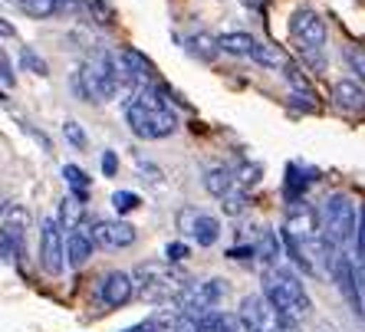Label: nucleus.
Wrapping results in <instances>:
<instances>
[{
    "label": "nucleus",
    "mask_w": 365,
    "mask_h": 332,
    "mask_svg": "<svg viewBox=\"0 0 365 332\" xmlns=\"http://www.w3.org/2000/svg\"><path fill=\"white\" fill-rule=\"evenodd\" d=\"M217 43H221V50L230 53V56H254V50H257L254 36L244 33V30H234V33L217 36Z\"/></svg>",
    "instance_id": "obj_18"
},
{
    "label": "nucleus",
    "mask_w": 365,
    "mask_h": 332,
    "mask_svg": "<svg viewBox=\"0 0 365 332\" xmlns=\"http://www.w3.org/2000/svg\"><path fill=\"white\" fill-rule=\"evenodd\" d=\"M204 187H207L217 201H227L230 194L244 191V187L237 185V175H234L230 168H207L204 171Z\"/></svg>",
    "instance_id": "obj_14"
},
{
    "label": "nucleus",
    "mask_w": 365,
    "mask_h": 332,
    "mask_svg": "<svg viewBox=\"0 0 365 332\" xmlns=\"http://www.w3.org/2000/svg\"><path fill=\"white\" fill-rule=\"evenodd\" d=\"M234 175H237V185H240V187L257 185V181H260V165H244V168L234 171Z\"/></svg>",
    "instance_id": "obj_29"
},
{
    "label": "nucleus",
    "mask_w": 365,
    "mask_h": 332,
    "mask_svg": "<svg viewBox=\"0 0 365 332\" xmlns=\"http://www.w3.org/2000/svg\"><path fill=\"white\" fill-rule=\"evenodd\" d=\"M122 332H162V329H158V319H145V323L128 326V329H122Z\"/></svg>",
    "instance_id": "obj_36"
},
{
    "label": "nucleus",
    "mask_w": 365,
    "mask_h": 332,
    "mask_svg": "<svg viewBox=\"0 0 365 332\" xmlns=\"http://www.w3.org/2000/svg\"><path fill=\"white\" fill-rule=\"evenodd\" d=\"M237 316L244 319L247 332H299V326L289 316H283L264 293H250V296L240 299Z\"/></svg>",
    "instance_id": "obj_5"
},
{
    "label": "nucleus",
    "mask_w": 365,
    "mask_h": 332,
    "mask_svg": "<svg viewBox=\"0 0 365 332\" xmlns=\"http://www.w3.org/2000/svg\"><path fill=\"white\" fill-rule=\"evenodd\" d=\"M17 7L30 20H50L60 14V0H17Z\"/></svg>",
    "instance_id": "obj_22"
},
{
    "label": "nucleus",
    "mask_w": 365,
    "mask_h": 332,
    "mask_svg": "<svg viewBox=\"0 0 365 332\" xmlns=\"http://www.w3.org/2000/svg\"><path fill=\"white\" fill-rule=\"evenodd\" d=\"M112 207H115L119 214L135 211V207H138V194H132V191H115V194H112Z\"/></svg>",
    "instance_id": "obj_26"
},
{
    "label": "nucleus",
    "mask_w": 365,
    "mask_h": 332,
    "mask_svg": "<svg viewBox=\"0 0 365 332\" xmlns=\"http://www.w3.org/2000/svg\"><path fill=\"white\" fill-rule=\"evenodd\" d=\"M264 296L270 299L283 316H289L293 323L313 313V299L306 293L303 280H299L297 273L283 270V266H270V270L264 273Z\"/></svg>",
    "instance_id": "obj_3"
},
{
    "label": "nucleus",
    "mask_w": 365,
    "mask_h": 332,
    "mask_svg": "<svg viewBox=\"0 0 365 332\" xmlns=\"http://www.w3.org/2000/svg\"><path fill=\"white\" fill-rule=\"evenodd\" d=\"M66 264V237H63V227L56 217H43L40 221V266L53 276L63 273Z\"/></svg>",
    "instance_id": "obj_8"
},
{
    "label": "nucleus",
    "mask_w": 365,
    "mask_h": 332,
    "mask_svg": "<svg viewBox=\"0 0 365 332\" xmlns=\"http://www.w3.org/2000/svg\"><path fill=\"white\" fill-rule=\"evenodd\" d=\"M185 50L191 53L195 60H201V63H214L217 60V53H221V43H217V36L197 30V33H191L185 40Z\"/></svg>",
    "instance_id": "obj_16"
},
{
    "label": "nucleus",
    "mask_w": 365,
    "mask_h": 332,
    "mask_svg": "<svg viewBox=\"0 0 365 332\" xmlns=\"http://www.w3.org/2000/svg\"><path fill=\"white\" fill-rule=\"evenodd\" d=\"M227 256L230 260H250V256H257V250H254V244H247V247H230Z\"/></svg>",
    "instance_id": "obj_35"
},
{
    "label": "nucleus",
    "mask_w": 365,
    "mask_h": 332,
    "mask_svg": "<svg viewBox=\"0 0 365 332\" xmlns=\"http://www.w3.org/2000/svg\"><path fill=\"white\" fill-rule=\"evenodd\" d=\"M135 283L138 296L148 303H175L178 306L181 293L187 290V276L168 264V260H148V264L135 266Z\"/></svg>",
    "instance_id": "obj_4"
},
{
    "label": "nucleus",
    "mask_w": 365,
    "mask_h": 332,
    "mask_svg": "<svg viewBox=\"0 0 365 332\" xmlns=\"http://www.w3.org/2000/svg\"><path fill=\"white\" fill-rule=\"evenodd\" d=\"M115 171H119V158H115V152H106L102 155V175L115 178Z\"/></svg>",
    "instance_id": "obj_34"
},
{
    "label": "nucleus",
    "mask_w": 365,
    "mask_h": 332,
    "mask_svg": "<svg viewBox=\"0 0 365 332\" xmlns=\"http://www.w3.org/2000/svg\"><path fill=\"white\" fill-rule=\"evenodd\" d=\"M93 247H96V237L89 227H79L73 234H66V264L69 266H86L89 256H93Z\"/></svg>",
    "instance_id": "obj_12"
},
{
    "label": "nucleus",
    "mask_w": 365,
    "mask_h": 332,
    "mask_svg": "<svg viewBox=\"0 0 365 332\" xmlns=\"http://www.w3.org/2000/svg\"><path fill=\"white\" fill-rule=\"evenodd\" d=\"M332 103L346 112H365V85L359 79H339L332 85Z\"/></svg>",
    "instance_id": "obj_13"
},
{
    "label": "nucleus",
    "mask_w": 365,
    "mask_h": 332,
    "mask_svg": "<svg viewBox=\"0 0 365 332\" xmlns=\"http://www.w3.org/2000/svg\"><path fill=\"white\" fill-rule=\"evenodd\" d=\"M93 237H96V244L99 247H106V250H122V247H132L135 244V227L132 224H125V221H96L93 227Z\"/></svg>",
    "instance_id": "obj_10"
},
{
    "label": "nucleus",
    "mask_w": 365,
    "mask_h": 332,
    "mask_svg": "<svg viewBox=\"0 0 365 332\" xmlns=\"http://www.w3.org/2000/svg\"><path fill=\"white\" fill-rule=\"evenodd\" d=\"M168 89L165 85H145L138 89V95L125 105V119L128 128L135 132L145 142H155V138H168L175 128H178V115L171 109Z\"/></svg>",
    "instance_id": "obj_1"
},
{
    "label": "nucleus",
    "mask_w": 365,
    "mask_h": 332,
    "mask_svg": "<svg viewBox=\"0 0 365 332\" xmlns=\"http://www.w3.org/2000/svg\"><path fill=\"white\" fill-rule=\"evenodd\" d=\"M289 36L293 43L299 46V53L306 56H319V50L326 46V20L309 7H299L293 10V17H289Z\"/></svg>",
    "instance_id": "obj_6"
},
{
    "label": "nucleus",
    "mask_w": 365,
    "mask_h": 332,
    "mask_svg": "<svg viewBox=\"0 0 365 332\" xmlns=\"http://www.w3.org/2000/svg\"><path fill=\"white\" fill-rule=\"evenodd\" d=\"M63 135H66V142L73 148H86V132H83V125H79V122L66 119V125H63Z\"/></svg>",
    "instance_id": "obj_27"
},
{
    "label": "nucleus",
    "mask_w": 365,
    "mask_h": 332,
    "mask_svg": "<svg viewBox=\"0 0 365 332\" xmlns=\"http://www.w3.org/2000/svg\"><path fill=\"white\" fill-rule=\"evenodd\" d=\"M250 60H254L257 66H267V69H287L289 66L287 53H283L280 46H273V43H257V50Z\"/></svg>",
    "instance_id": "obj_19"
},
{
    "label": "nucleus",
    "mask_w": 365,
    "mask_h": 332,
    "mask_svg": "<svg viewBox=\"0 0 365 332\" xmlns=\"http://www.w3.org/2000/svg\"><path fill=\"white\" fill-rule=\"evenodd\" d=\"M244 207H247V194H244V191H237V194H230L227 201H224V214H234V217H237Z\"/></svg>",
    "instance_id": "obj_32"
},
{
    "label": "nucleus",
    "mask_w": 365,
    "mask_h": 332,
    "mask_svg": "<svg viewBox=\"0 0 365 332\" xmlns=\"http://www.w3.org/2000/svg\"><path fill=\"white\" fill-rule=\"evenodd\" d=\"M283 76H287V83L293 85V99H297V103H303V99H306V105H309V109H316V105H319V103H316V89L309 85V79H306L303 73L293 66V63L283 69Z\"/></svg>",
    "instance_id": "obj_17"
},
{
    "label": "nucleus",
    "mask_w": 365,
    "mask_h": 332,
    "mask_svg": "<svg viewBox=\"0 0 365 332\" xmlns=\"http://www.w3.org/2000/svg\"><path fill=\"white\" fill-rule=\"evenodd\" d=\"M201 332H247L244 319L237 313H224V309H214V313H204L195 316Z\"/></svg>",
    "instance_id": "obj_15"
},
{
    "label": "nucleus",
    "mask_w": 365,
    "mask_h": 332,
    "mask_svg": "<svg viewBox=\"0 0 365 332\" xmlns=\"http://www.w3.org/2000/svg\"><path fill=\"white\" fill-rule=\"evenodd\" d=\"M254 250H257V256H260L264 264L277 266V256H280V240H277V234H273V230L260 227V237H257Z\"/></svg>",
    "instance_id": "obj_23"
},
{
    "label": "nucleus",
    "mask_w": 365,
    "mask_h": 332,
    "mask_svg": "<svg viewBox=\"0 0 365 332\" xmlns=\"http://www.w3.org/2000/svg\"><path fill=\"white\" fill-rule=\"evenodd\" d=\"M63 178L73 187V197L86 204V201H89V175H86L79 165H63Z\"/></svg>",
    "instance_id": "obj_21"
},
{
    "label": "nucleus",
    "mask_w": 365,
    "mask_h": 332,
    "mask_svg": "<svg viewBox=\"0 0 365 332\" xmlns=\"http://www.w3.org/2000/svg\"><path fill=\"white\" fill-rule=\"evenodd\" d=\"M171 329H175V332H201V326H197L195 316L178 313V316H175V323H171Z\"/></svg>",
    "instance_id": "obj_31"
},
{
    "label": "nucleus",
    "mask_w": 365,
    "mask_h": 332,
    "mask_svg": "<svg viewBox=\"0 0 365 332\" xmlns=\"http://www.w3.org/2000/svg\"><path fill=\"white\" fill-rule=\"evenodd\" d=\"M178 227L185 230L191 240H197V247H214L221 237V221L214 214H204L197 207H181L178 211Z\"/></svg>",
    "instance_id": "obj_9"
},
{
    "label": "nucleus",
    "mask_w": 365,
    "mask_h": 332,
    "mask_svg": "<svg viewBox=\"0 0 365 332\" xmlns=\"http://www.w3.org/2000/svg\"><path fill=\"white\" fill-rule=\"evenodd\" d=\"M20 63H24V69L36 73V76H46V63H43L34 50H20Z\"/></svg>",
    "instance_id": "obj_28"
},
{
    "label": "nucleus",
    "mask_w": 365,
    "mask_h": 332,
    "mask_svg": "<svg viewBox=\"0 0 365 332\" xmlns=\"http://www.w3.org/2000/svg\"><path fill=\"white\" fill-rule=\"evenodd\" d=\"M83 214H86V204H83V201H76V197H63L60 217H56V221H60L63 230H69V234H73V230L83 227Z\"/></svg>",
    "instance_id": "obj_20"
},
{
    "label": "nucleus",
    "mask_w": 365,
    "mask_h": 332,
    "mask_svg": "<svg viewBox=\"0 0 365 332\" xmlns=\"http://www.w3.org/2000/svg\"><path fill=\"white\" fill-rule=\"evenodd\" d=\"M227 296V280H204V283H187V290L178 299V313L185 316H204L214 313L217 303Z\"/></svg>",
    "instance_id": "obj_7"
},
{
    "label": "nucleus",
    "mask_w": 365,
    "mask_h": 332,
    "mask_svg": "<svg viewBox=\"0 0 365 332\" xmlns=\"http://www.w3.org/2000/svg\"><path fill=\"white\" fill-rule=\"evenodd\" d=\"M342 56H346L349 69L356 73V79L365 85V46H356V43H352V46H346V50H342Z\"/></svg>",
    "instance_id": "obj_24"
},
{
    "label": "nucleus",
    "mask_w": 365,
    "mask_h": 332,
    "mask_svg": "<svg viewBox=\"0 0 365 332\" xmlns=\"http://www.w3.org/2000/svg\"><path fill=\"white\" fill-rule=\"evenodd\" d=\"M99 296H102V303H106L109 309L125 306L128 299L135 296V280H132L128 273H122V270L106 273L102 283H99Z\"/></svg>",
    "instance_id": "obj_11"
},
{
    "label": "nucleus",
    "mask_w": 365,
    "mask_h": 332,
    "mask_svg": "<svg viewBox=\"0 0 365 332\" xmlns=\"http://www.w3.org/2000/svg\"><path fill=\"white\" fill-rule=\"evenodd\" d=\"M313 332H339V329H336V326H332V323H319Z\"/></svg>",
    "instance_id": "obj_37"
},
{
    "label": "nucleus",
    "mask_w": 365,
    "mask_h": 332,
    "mask_svg": "<svg viewBox=\"0 0 365 332\" xmlns=\"http://www.w3.org/2000/svg\"><path fill=\"white\" fill-rule=\"evenodd\" d=\"M83 7L89 10V14H93V20H99V24H112V17H115L106 0H83Z\"/></svg>",
    "instance_id": "obj_25"
},
{
    "label": "nucleus",
    "mask_w": 365,
    "mask_h": 332,
    "mask_svg": "<svg viewBox=\"0 0 365 332\" xmlns=\"http://www.w3.org/2000/svg\"><path fill=\"white\" fill-rule=\"evenodd\" d=\"M0 83H4V93L14 89V66H10V56H0Z\"/></svg>",
    "instance_id": "obj_33"
},
{
    "label": "nucleus",
    "mask_w": 365,
    "mask_h": 332,
    "mask_svg": "<svg viewBox=\"0 0 365 332\" xmlns=\"http://www.w3.org/2000/svg\"><path fill=\"white\" fill-rule=\"evenodd\" d=\"M187 254H191V250H187V244H181V240H175V244L165 247V260H168V264H181Z\"/></svg>",
    "instance_id": "obj_30"
},
{
    "label": "nucleus",
    "mask_w": 365,
    "mask_h": 332,
    "mask_svg": "<svg viewBox=\"0 0 365 332\" xmlns=\"http://www.w3.org/2000/svg\"><path fill=\"white\" fill-rule=\"evenodd\" d=\"M362 207L349 194H329L319 207V224H323V237L332 247H339L346 256H356L352 247L359 240V227H362Z\"/></svg>",
    "instance_id": "obj_2"
},
{
    "label": "nucleus",
    "mask_w": 365,
    "mask_h": 332,
    "mask_svg": "<svg viewBox=\"0 0 365 332\" xmlns=\"http://www.w3.org/2000/svg\"><path fill=\"white\" fill-rule=\"evenodd\" d=\"M244 4H247L250 10H260V7H264V0H244Z\"/></svg>",
    "instance_id": "obj_38"
}]
</instances>
